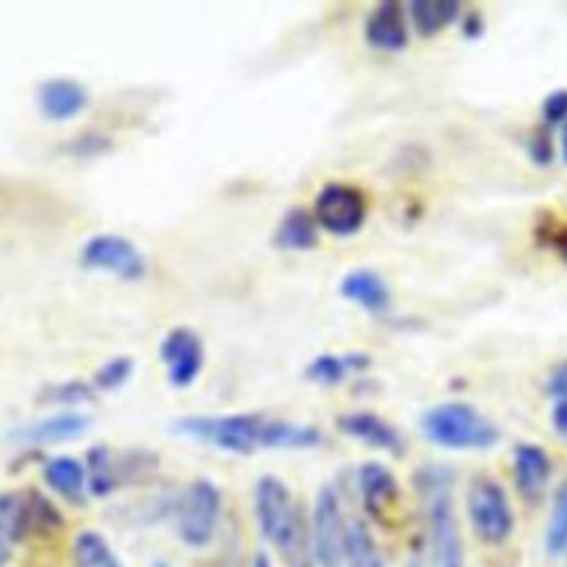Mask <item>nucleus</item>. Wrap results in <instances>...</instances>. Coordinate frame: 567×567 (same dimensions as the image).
Returning a JSON list of instances; mask_svg holds the SVG:
<instances>
[{"label": "nucleus", "instance_id": "ddd939ff", "mask_svg": "<svg viewBox=\"0 0 567 567\" xmlns=\"http://www.w3.org/2000/svg\"><path fill=\"white\" fill-rule=\"evenodd\" d=\"M368 44L381 51H399L408 44V18L405 9L399 2H381L377 4L363 27Z\"/></svg>", "mask_w": 567, "mask_h": 567}, {"label": "nucleus", "instance_id": "72a5a7b5", "mask_svg": "<svg viewBox=\"0 0 567 567\" xmlns=\"http://www.w3.org/2000/svg\"><path fill=\"white\" fill-rule=\"evenodd\" d=\"M560 151H563V159L567 164V122H565V128H563V142H560Z\"/></svg>", "mask_w": 567, "mask_h": 567}, {"label": "nucleus", "instance_id": "b1692460", "mask_svg": "<svg viewBox=\"0 0 567 567\" xmlns=\"http://www.w3.org/2000/svg\"><path fill=\"white\" fill-rule=\"evenodd\" d=\"M368 363L363 354H321L308 365V377L319 383H337L341 381L350 370H359Z\"/></svg>", "mask_w": 567, "mask_h": 567}, {"label": "nucleus", "instance_id": "aec40b11", "mask_svg": "<svg viewBox=\"0 0 567 567\" xmlns=\"http://www.w3.org/2000/svg\"><path fill=\"white\" fill-rule=\"evenodd\" d=\"M343 565L346 567H385L381 549L363 520L348 523Z\"/></svg>", "mask_w": 567, "mask_h": 567}, {"label": "nucleus", "instance_id": "c756f323", "mask_svg": "<svg viewBox=\"0 0 567 567\" xmlns=\"http://www.w3.org/2000/svg\"><path fill=\"white\" fill-rule=\"evenodd\" d=\"M549 244L554 246V250L558 252V257L567 264V224H560V226L551 228V233H549Z\"/></svg>", "mask_w": 567, "mask_h": 567}, {"label": "nucleus", "instance_id": "f257e3e1", "mask_svg": "<svg viewBox=\"0 0 567 567\" xmlns=\"http://www.w3.org/2000/svg\"><path fill=\"white\" fill-rule=\"evenodd\" d=\"M179 434L206 441L230 452H252L261 447H310L321 434L312 425L268 419L264 414L184 416L173 425Z\"/></svg>", "mask_w": 567, "mask_h": 567}, {"label": "nucleus", "instance_id": "f3484780", "mask_svg": "<svg viewBox=\"0 0 567 567\" xmlns=\"http://www.w3.org/2000/svg\"><path fill=\"white\" fill-rule=\"evenodd\" d=\"M359 487L370 514L381 516L399 501V483L381 463H365L359 470Z\"/></svg>", "mask_w": 567, "mask_h": 567}, {"label": "nucleus", "instance_id": "2eb2a0df", "mask_svg": "<svg viewBox=\"0 0 567 567\" xmlns=\"http://www.w3.org/2000/svg\"><path fill=\"white\" fill-rule=\"evenodd\" d=\"M38 104L51 120H66L86 104V89L69 78H51L38 89Z\"/></svg>", "mask_w": 567, "mask_h": 567}, {"label": "nucleus", "instance_id": "5701e85b", "mask_svg": "<svg viewBox=\"0 0 567 567\" xmlns=\"http://www.w3.org/2000/svg\"><path fill=\"white\" fill-rule=\"evenodd\" d=\"M75 567H122L109 543L95 532H82L73 543Z\"/></svg>", "mask_w": 567, "mask_h": 567}, {"label": "nucleus", "instance_id": "bb28decb", "mask_svg": "<svg viewBox=\"0 0 567 567\" xmlns=\"http://www.w3.org/2000/svg\"><path fill=\"white\" fill-rule=\"evenodd\" d=\"M543 117L549 124L567 120V89L554 91L551 95L545 97V102H543Z\"/></svg>", "mask_w": 567, "mask_h": 567}, {"label": "nucleus", "instance_id": "4be33fe9", "mask_svg": "<svg viewBox=\"0 0 567 567\" xmlns=\"http://www.w3.org/2000/svg\"><path fill=\"white\" fill-rule=\"evenodd\" d=\"M47 483L62 496H78L84 487V467L73 456H55L44 467Z\"/></svg>", "mask_w": 567, "mask_h": 567}, {"label": "nucleus", "instance_id": "6e6552de", "mask_svg": "<svg viewBox=\"0 0 567 567\" xmlns=\"http://www.w3.org/2000/svg\"><path fill=\"white\" fill-rule=\"evenodd\" d=\"M60 525L53 505L35 492H9L0 496V536L22 540L29 534L49 532Z\"/></svg>", "mask_w": 567, "mask_h": 567}, {"label": "nucleus", "instance_id": "39448f33", "mask_svg": "<svg viewBox=\"0 0 567 567\" xmlns=\"http://www.w3.org/2000/svg\"><path fill=\"white\" fill-rule=\"evenodd\" d=\"M465 507L478 540L485 545H501L509 538L514 529V512L505 487L496 478L476 474L467 485Z\"/></svg>", "mask_w": 567, "mask_h": 567}, {"label": "nucleus", "instance_id": "7c9ffc66", "mask_svg": "<svg viewBox=\"0 0 567 567\" xmlns=\"http://www.w3.org/2000/svg\"><path fill=\"white\" fill-rule=\"evenodd\" d=\"M551 419H554V425H556V430H558L563 436H567V401H560V403H556Z\"/></svg>", "mask_w": 567, "mask_h": 567}, {"label": "nucleus", "instance_id": "cd10ccee", "mask_svg": "<svg viewBox=\"0 0 567 567\" xmlns=\"http://www.w3.org/2000/svg\"><path fill=\"white\" fill-rule=\"evenodd\" d=\"M89 396V388L84 383H78V381H71V383H64L60 385L58 390H53L51 399L53 401H64V403H73V401H82Z\"/></svg>", "mask_w": 567, "mask_h": 567}, {"label": "nucleus", "instance_id": "1a4fd4ad", "mask_svg": "<svg viewBox=\"0 0 567 567\" xmlns=\"http://www.w3.org/2000/svg\"><path fill=\"white\" fill-rule=\"evenodd\" d=\"M365 197L359 188L341 182L326 184L315 199V219L332 235H352L365 219Z\"/></svg>", "mask_w": 567, "mask_h": 567}, {"label": "nucleus", "instance_id": "0eeeda50", "mask_svg": "<svg viewBox=\"0 0 567 567\" xmlns=\"http://www.w3.org/2000/svg\"><path fill=\"white\" fill-rule=\"evenodd\" d=\"M219 518V492L217 487L199 478L186 487L177 503V532L190 547H204L217 527Z\"/></svg>", "mask_w": 567, "mask_h": 567}, {"label": "nucleus", "instance_id": "9b49d317", "mask_svg": "<svg viewBox=\"0 0 567 567\" xmlns=\"http://www.w3.org/2000/svg\"><path fill=\"white\" fill-rule=\"evenodd\" d=\"M159 359L173 385H190L204 365V346L190 328H175L162 339Z\"/></svg>", "mask_w": 567, "mask_h": 567}, {"label": "nucleus", "instance_id": "2f4dec72", "mask_svg": "<svg viewBox=\"0 0 567 567\" xmlns=\"http://www.w3.org/2000/svg\"><path fill=\"white\" fill-rule=\"evenodd\" d=\"M7 560H9V549H7V545H4V538L0 536V567H2Z\"/></svg>", "mask_w": 567, "mask_h": 567}, {"label": "nucleus", "instance_id": "f8f14e48", "mask_svg": "<svg viewBox=\"0 0 567 567\" xmlns=\"http://www.w3.org/2000/svg\"><path fill=\"white\" fill-rule=\"evenodd\" d=\"M551 476V458L536 443H520L512 454V478L523 501L536 503L543 498Z\"/></svg>", "mask_w": 567, "mask_h": 567}, {"label": "nucleus", "instance_id": "20e7f679", "mask_svg": "<svg viewBox=\"0 0 567 567\" xmlns=\"http://www.w3.org/2000/svg\"><path fill=\"white\" fill-rule=\"evenodd\" d=\"M425 439L450 450H485L498 441V427L470 403L434 405L421 419Z\"/></svg>", "mask_w": 567, "mask_h": 567}, {"label": "nucleus", "instance_id": "4468645a", "mask_svg": "<svg viewBox=\"0 0 567 567\" xmlns=\"http://www.w3.org/2000/svg\"><path fill=\"white\" fill-rule=\"evenodd\" d=\"M339 427L352 439L363 441L377 450L399 454L403 450V439L399 430L372 412H348L339 419Z\"/></svg>", "mask_w": 567, "mask_h": 567}, {"label": "nucleus", "instance_id": "7ed1b4c3", "mask_svg": "<svg viewBox=\"0 0 567 567\" xmlns=\"http://www.w3.org/2000/svg\"><path fill=\"white\" fill-rule=\"evenodd\" d=\"M255 512L264 536L290 567H310L312 547L303 516L290 489L277 476H264L255 489Z\"/></svg>", "mask_w": 567, "mask_h": 567}, {"label": "nucleus", "instance_id": "412c9836", "mask_svg": "<svg viewBox=\"0 0 567 567\" xmlns=\"http://www.w3.org/2000/svg\"><path fill=\"white\" fill-rule=\"evenodd\" d=\"M275 241L281 248L290 250H306L317 244V226L308 210L292 208L284 215L275 230Z\"/></svg>", "mask_w": 567, "mask_h": 567}, {"label": "nucleus", "instance_id": "a878e982", "mask_svg": "<svg viewBox=\"0 0 567 567\" xmlns=\"http://www.w3.org/2000/svg\"><path fill=\"white\" fill-rule=\"evenodd\" d=\"M133 370V363L131 359L126 357H117V359H111L106 361L97 372H95V383L97 388L102 390H111V388H117L126 381V377L131 374Z\"/></svg>", "mask_w": 567, "mask_h": 567}, {"label": "nucleus", "instance_id": "f03ea898", "mask_svg": "<svg viewBox=\"0 0 567 567\" xmlns=\"http://www.w3.org/2000/svg\"><path fill=\"white\" fill-rule=\"evenodd\" d=\"M416 492L425 512L427 543L434 567H463L465 549L454 509L452 474L443 465H427L416 472Z\"/></svg>", "mask_w": 567, "mask_h": 567}, {"label": "nucleus", "instance_id": "9d476101", "mask_svg": "<svg viewBox=\"0 0 567 567\" xmlns=\"http://www.w3.org/2000/svg\"><path fill=\"white\" fill-rule=\"evenodd\" d=\"M80 259L89 268L106 270L124 279H140L146 272V259L140 248L122 235H93L84 241Z\"/></svg>", "mask_w": 567, "mask_h": 567}, {"label": "nucleus", "instance_id": "393cba45", "mask_svg": "<svg viewBox=\"0 0 567 567\" xmlns=\"http://www.w3.org/2000/svg\"><path fill=\"white\" fill-rule=\"evenodd\" d=\"M545 547L549 554L558 556L567 551V481L558 487L545 529Z\"/></svg>", "mask_w": 567, "mask_h": 567}, {"label": "nucleus", "instance_id": "dca6fc26", "mask_svg": "<svg viewBox=\"0 0 567 567\" xmlns=\"http://www.w3.org/2000/svg\"><path fill=\"white\" fill-rule=\"evenodd\" d=\"M91 427V419L80 412H62L35 423L20 427L13 436L27 443H58L66 439H75Z\"/></svg>", "mask_w": 567, "mask_h": 567}, {"label": "nucleus", "instance_id": "6ab92c4d", "mask_svg": "<svg viewBox=\"0 0 567 567\" xmlns=\"http://www.w3.org/2000/svg\"><path fill=\"white\" fill-rule=\"evenodd\" d=\"M461 7L456 0H414L408 4V16L421 35H434L456 20Z\"/></svg>", "mask_w": 567, "mask_h": 567}, {"label": "nucleus", "instance_id": "423d86ee", "mask_svg": "<svg viewBox=\"0 0 567 567\" xmlns=\"http://www.w3.org/2000/svg\"><path fill=\"white\" fill-rule=\"evenodd\" d=\"M348 523L339 503V496L332 487H323L317 494L310 525V547L312 560L319 567H341L343 549L348 536Z\"/></svg>", "mask_w": 567, "mask_h": 567}, {"label": "nucleus", "instance_id": "473e14b6", "mask_svg": "<svg viewBox=\"0 0 567 567\" xmlns=\"http://www.w3.org/2000/svg\"><path fill=\"white\" fill-rule=\"evenodd\" d=\"M252 567H270V560H268V556H266V554H259V556L255 558Z\"/></svg>", "mask_w": 567, "mask_h": 567}, {"label": "nucleus", "instance_id": "a211bd4d", "mask_svg": "<svg viewBox=\"0 0 567 567\" xmlns=\"http://www.w3.org/2000/svg\"><path fill=\"white\" fill-rule=\"evenodd\" d=\"M341 295L359 306H363L365 310L379 312L390 303V290L388 284L383 281V277L370 268H357L350 270L343 279H341Z\"/></svg>", "mask_w": 567, "mask_h": 567}, {"label": "nucleus", "instance_id": "c85d7f7f", "mask_svg": "<svg viewBox=\"0 0 567 567\" xmlns=\"http://www.w3.org/2000/svg\"><path fill=\"white\" fill-rule=\"evenodd\" d=\"M547 388H549V394L556 399V403L567 401V363L558 365L551 372V377L547 381Z\"/></svg>", "mask_w": 567, "mask_h": 567}]
</instances>
